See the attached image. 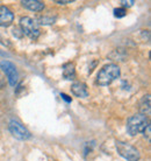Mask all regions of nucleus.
Segmentation results:
<instances>
[{
  "label": "nucleus",
  "instance_id": "8",
  "mask_svg": "<svg viewBox=\"0 0 151 161\" xmlns=\"http://www.w3.org/2000/svg\"><path fill=\"white\" fill-rule=\"evenodd\" d=\"M71 92L78 98H86V97H88L87 86H86L85 83H81V82H76V83H73L71 85Z\"/></svg>",
  "mask_w": 151,
  "mask_h": 161
},
{
  "label": "nucleus",
  "instance_id": "2",
  "mask_svg": "<svg viewBox=\"0 0 151 161\" xmlns=\"http://www.w3.org/2000/svg\"><path fill=\"white\" fill-rule=\"evenodd\" d=\"M149 124V119H148L147 116L144 114H141V113H137V114H134L131 116L129 119L127 120V132L129 136L131 137H135L138 133L143 132L144 129L148 126Z\"/></svg>",
  "mask_w": 151,
  "mask_h": 161
},
{
  "label": "nucleus",
  "instance_id": "4",
  "mask_svg": "<svg viewBox=\"0 0 151 161\" xmlns=\"http://www.w3.org/2000/svg\"><path fill=\"white\" fill-rule=\"evenodd\" d=\"M115 147H116L117 153L123 158V159H126L127 161H138L139 158H141V154H139V152L136 149V147L129 145V144L124 142V141L116 140Z\"/></svg>",
  "mask_w": 151,
  "mask_h": 161
},
{
  "label": "nucleus",
  "instance_id": "3",
  "mask_svg": "<svg viewBox=\"0 0 151 161\" xmlns=\"http://www.w3.org/2000/svg\"><path fill=\"white\" fill-rule=\"evenodd\" d=\"M20 27L24 35H27L29 39L36 40L40 36V27L33 18L30 16H22L20 19Z\"/></svg>",
  "mask_w": 151,
  "mask_h": 161
},
{
  "label": "nucleus",
  "instance_id": "11",
  "mask_svg": "<svg viewBox=\"0 0 151 161\" xmlns=\"http://www.w3.org/2000/svg\"><path fill=\"white\" fill-rule=\"evenodd\" d=\"M63 77L65 80H75L76 77V70L73 63H66L63 67Z\"/></svg>",
  "mask_w": 151,
  "mask_h": 161
},
{
  "label": "nucleus",
  "instance_id": "5",
  "mask_svg": "<svg viewBox=\"0 0 151 161\" xmlns=\"http://www.w3.org/2000/svg\"><path fill=\"white\" fill-rule=\"evenodd\" d=\"M8 130L12 133V136L19 140H28L32 137V133L29 132V130L22 125L19 120H11L8 124Z\"/></svg>",
  "mask_w": 151,
  "mask_h": 161
},
{
  "label": "nucleus",
  "instance_id": "13",
  "mask_svg": "<svg viewBox=\"0 0 151 161\" xmlns=\"http://www.w3.org/2000/svg\"><path fill=\"white\" fill-rule=\"evenodd\" d=\"M126 14H127V9L123 7L114 9V16H116V18H123V16H126Z\"/></svg>",
  "mask_w": 151,
  "mask_h": 161
},
{
  "label": "nucleus",
  "instance_id": "7",
  "mask_svg": "<svg viewBox=\"0 0 151 161\" xmlns=\"http://www.w3.org/2000/svg\"><path fill=\"white\" fill-rule=\"evenodd\" d=\"M14 21V13L6 6H0V27H8Z\"/></svg>",
  "mask_w": 151,
  "mask_h": 161
},
{
  "label": "nucleus",
  "instance_id": "14",
  "mask_svg": "<svg viewBox=\"0 0 151 161\" xmlns=\"http://www.w3.org/2000/svg\"><path fill=\"white\" fill-rule=\"evenodd\" d=\"M143 136H144V138L148 140V142H150V141H151V125H150V123H149L147 127L144 129Z\"/></svg>",
  "mask_w": 151,
  "mask_h": 161
},
{
  "label": "nucleus",
  "instance_id": "15",
  "mask_svg": "<svg viewBox=\"0 0 151 161\" xmlns=\"http://www.w3.org/2000/svg\"><path fill=\"white\" fill-rule=\"evenodd\" d=\"M121 4H122V6H123V8H126V7H131L133 5L135 4V1L134 0H128V1H126V0H122L121 1Z\"/></svg>",
  "mask_w": 151,
  "mask_h": 161
},
{
  "label": "nucleus",
  "instance_id": "6",
  "mask_svg": "<svg viewBox=\"0 0 151 161\" xmlns=\"http://www.w3.org/2000/svg\"><path fill=\"white\" fill-rule=\"evenodd\" d=\"M0 69L6 75L9 85L11 86H15L18 84V80H19V74H18L15 64H13L11 61L4 60L0 62Z\"/></svg>",
  "mask_w": 151,
  "mask_h": 161
},
{
  "label": "nucleus",
  "instance_id": "18",
  "mask_svg": "<svg viewBox=\"0 0 151 161\" xmlns=\"http://www.w3.org/2000/svg\"><path fill=\"white\" fill-rule=\"evenodd\" d=\"M60 96H62V98H63V99H65V101L68 102V103H70V102H71V98H69V96H66L65 93H60Z\"/></svg>",
  "mask_w": 151,
  "mask_h": 161
},
{
  "label": "nucleus",
  "instance_id": "9",
  "mask_svg": "<svg viewBox=\"0 0 151 161\" xmlns=\"http://www.w3.org/2000/svg\"><path fill=\"white\" fill-rule=\"evenodd\" d=\"M21 4L24 8H27L33 12H41L44 9V3L40 0H23Z\"/></svg>",
  "mask_w": 151,
  "mask_h": 161
},
{
  "label": "nucleus",
  "instance_id": "16",
  "mask_svg": "<svg viewBox=\"0 0 151 161\" xmlns=\"http://www.w3.org/2000/svg\"><path fill=\"white\" fill-rule=\"evenodd\" d=\"M71 3H73V0H63V1H56V4L58 5H66V4H71Z\"/></svg>",
  "mask_w": 151,
  "mask_h": 161
},
{
  "label": "nucleus",
  "instance_id": "10",
  "mask_svg": "<svg viewBox=\"0 0 151 161\" xmlns=\"http://www.w3.org/2000/svg\"><path fill=\"white\" fill-rule=\"evenodd\" d=\"M138 109L141 114H144V116H149L150 114V110H151L150 95H145V96L142 97V99L139 101Z\"/></svg>",
  "mask_w": 151,
  "mask_h": 161
},
{
  "label": "nucleus",
  "instance_id": "17",
  "mask_svg": "<svg viewBox=\"0 0 151 161\" xmlns=\"http://www.w3.org/2000/svg\"><path fill=\"white\" fill-rule=\"evenodd\" d=\"M21 29H19V28H14L13 29V35H14V36H18L19 37V39H20V35H19V32H20Z\"/></svg>",
  "mask_w": 151,
  "mask_h": 161
},
{
  "label": "nucleus",
  "instance_id": "1",
  "mask_svg": "<svg viewBox=\"0 0 151 161\" xmlns=\"http://www.w3.org/2000/svg\"><path fill=\"white\" fill-rule=\"evenodd\" d=\"M120 74H121V70L117 64H114V63L106 64L100 69V71L98 73L96 83L100 86H107L119 78Z\"/></svg>",
  "mask_w": 151,
  "mask_h": 161
},
{
  "label": "nucleus",
  "instance_id": "12",
  "mask_svg": "<svg viewBox=\"0 0 151 161\" xmlns=\"http://www.w3.org/2000/svg\"><path fill=\"white\" fill-rule=\"evenodd\" d=\"M57 20V16L56 15H41L36 19L37 25H54Z\"/></svg>",
  "mask_w": 151,
  "mask_h": 161
}]
</instances>
